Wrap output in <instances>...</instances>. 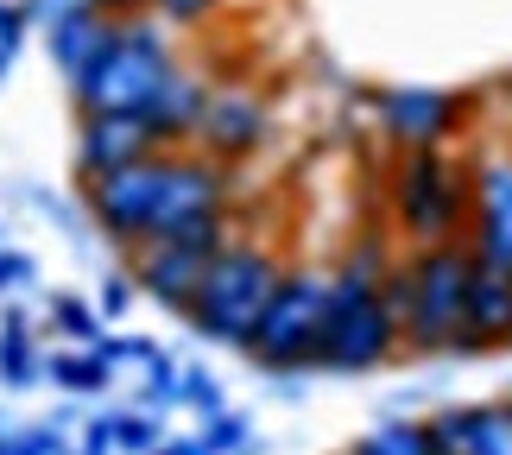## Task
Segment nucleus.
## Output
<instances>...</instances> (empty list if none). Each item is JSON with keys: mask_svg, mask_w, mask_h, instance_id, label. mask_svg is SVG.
<instances>
[{"mask_svg": "<svg viewBox=\"0 0 512 455\" xmlns=\"http://www.w3.org/2000/svg\"><path fill=\"white\" fill-rule=\"evenodd\" d=\"M45 386H57L64 399H102L114 386V361L102 348H57L45 354Z\"/></svg>", "mask_w": 512, "mask_h": 455, "instance_id": "nucleus-16", "label": "nucleus"}, {"mask_svg": "<svg viewBox=\"0 0 512 455\" xmlns=\"http://www.w3.org/2000/svg\"><path fill=\"white\" fill-rule=\"evenodd\" d=\"M32 26H38V7H32V0H0V51L19 57V45L32 38Z\"/></svg>", "mask_w": 512, "mask_h": 455, "instance_id": "nucleus-26", "label": "nucleus"}, {"mask_svg": "<svg viewBox=\"0 0 512 455\" xmlns=\"http://www.w3.org/2000/svg\"><path fill=\"white\" fill-rule=\"evenodd\" d=\"M285 266L291 260L272 241L234 234V241L209 260V279L190 298L184 329L196 335V342H209V348H234V354H241L247 335H253V323H260V310L272 304V291H279Z\"/></svg>", "mask_w": 512, "mask_h": 455, "instance_id": "nucleus-4", "label": "nucleus"}, {"mask_svg": "<svg viewBox=\"0 0 512 455\" xmlns=\"http://www.w3.org/2000/svg\"><path fill=\"white\" fill-rule=\"evenodd\" d=\"M102 354L114 361V373H121V367H146L152 354H159V342H146V335H108Z\"/></svg>", "mask_w": 512, "mask_h": 455, "instance_id": "nucleus-27", "label": "nucleus"}, {"mask_svg": "<svg viewBox=\"0 0 512 455\" xmlns=\"http://www.w3.org/2000/svg\"><path fill=\"white\" fill-rule=\"evenodd\" d=\"M177 373H184V361L177 354H152L146 361V386H140V411H171L177 405Z\"/></svg>", "mask_w": 512, "mask_h": 455, "instance_id": "nucleus-23", "label": "nucleus"}, {"mask_svg": "<svg viewBox=\"0 0 512 455\" xmlns=\"http://www.w3.org/2000/svg\"><path fill=\"white\" fill-rule=\"evenodd\" d=\"M323 323H329V266L291 260L272 304L260 310L241 361H253L272 380H298V373H317V348H323Z\"/></svg>", "mask_w": 512, "mask_h": 455, "instance_id": "nucleus-6", "label": "nucleus"}, {"mask_svg": "<svg viewBox=\"0 0 512 455\" xmlns=\"http://www.w3.org/2000/svg\"><path fill=\"white\" fill-rule=\"evenodd\" d=\"M342 455H373V449H367V437H354V443H348Z\"/></svg>", "mask_w": 512, "mask_h": 455, "instance_id": "nucleus-33", "label": "nucleus"}, {"mask_svg": "<svg viewBox=\"0 0 512 455\" xmlns=\"http://www.w3.org/2000/svg\"><path fill=\"white\" fill-rule=\"evenodd\" d=\"M253 443V418H247V411H215V418H203V449L209 455H241Z\"/></svg>", "mask_w": 512, "mask_h": 455, "instance_id": "nucleus-22", "label": "nucleus"}, {"mask_svg": "<svg viewBox=\"0 0 512 455\" xmlns=\"http://www.w3.org/2000/svg\"><path fill=\"white\" fill-rule=\"evenodd\" d=\"M475 95L468 89H424V83H399V89H367V121L380 133V146L392 152H424V146H462L475 127Z\"/></svg>", "mask_w": 512, "mask_h": 455, "instance_id": "nucleus-7", "label": "nucleus"}, {"mask_svg": "<svg viewBox=\"0 0 512 455\" xmlns=\"http://www.w3.org/2000/svg\"><path fill=\"white\" fill-rule=\"evenodd\" d=\"M222 13V0H152V19L171 32H196V26H209V19Z\"/></svg>", "mask_w": 512, "mask_h": 455, "instance_id": "nucleus-24", "label": "nucleus"}, {"mask_svg": "<svg viewBox=\"0 0 512 455\" xmlns=\"http://www.w3.org/2000/svg\"><path fill=\"white\" fill-rule=\"evenodd\" d=\"M152 455H209V449H203V437H171V443H159Z\"/></svg>", "mask_w": 512, "mask_h": 455, "instance_id": "nucleus-32", "label": "nucleus"}, {"mask_svg": "<svg viewBox=\"0 0 512 455\" xmlns=\"http://www.w3.org/2000/svg\"><path fill=\"white\" fill-rule=\"evenodd\" d=\"M500 348H512V272L475 260V279H468V304H462L456 354H500Z\"/></svg>", "mask_w": 512, "mask_h": 455, "instance_id": "nucleus-13", "label": "nucleus"}, {"mask_svg": "<svg viewBox=\"0 0 512 455\" xmlns=\"http://www.w3.org/2000/svg\"><path fill=\"white\" fill-rule=\"evenodd\" d=\"M468 279H475V247L468 241L399 247L386 298H392V316H399V335H405V361H443V354H456Z\"/></svg>", "mask_w": 512, "mask_h": 455, "instance_id": "nucleus-2", "label": "nucleus"}, {"mask_svg": "<svg viewBox=\"0 0 512 455\" xmlns=\"http://www.w3.org/2000/svg\"><path fill=\"white\" fill-rule=\"evenodd\" d=\"M45 51H51V64L64 83H76L95 57H102L114 45V32H121V19H108V13H95V7H64V13H51L45 26Z\"/></svg>", "mask_w": 512, "mask_h": 455, "instance_id": "nucleus-15", "label": "nucleus"}, {"mask_svg": "<svg viewBox=\"0 0 512 455\" xmlns=\"http://www.w3.org/2000/svg\"><path fill=\"white\" fill-rule=\"evenodd\" d=\"M468 177H475L468 247H475V260L512 272V146L506 140L468 146Z\"/></svg>", "mask_w": 512, "mask_h": 455, "instance_id": "nucleus-9", "label": "nucleus"}, {"mask_svg": "<svg viewBox=\"0 0 512 455\" xmlns=\"http://www.w3.org/2000/svg\"><path fill=\"white\" fill-rule=\"evenodd\" d=\"M76 449H83V455H114V411H108V418H89Z\"/></svg>", "mask_w": 512, "mask_h": 455, "instance_id": "nucleus-29", "label": "nucleus"}, {"mask_svg": "<svg viewBox=\"0 0 512 455\" xmlns=\"http://www.w3.org/2000/svg\"><path fill=\"white\" fill-rule=\"evenodd\" d=\"M64 455H83V449H64Z\"/></svg>", "mask_w": 512, "mask_h": 455, "instance_id": "nucleus-35", "label": "nucleus"}, {"mask_svg": "<svg viewBox=\"0 0 512 455\" xmlns=\"http://www.w3.org/2000/svg\"><path fill=\"white\" fill-rule=\"evenodd\" d=\"M159 152L140 114H76V177H108Z\"/></svg>", "mask_w": 512, "mask_h": 455, "instance_id": "nucleus-11", "label": "nucleus"}, {"mask_svg": "<svg viewBox=\"0 0 512 455\" xmlns=\"http://www.w3.org/2000/svg\"><path fill=\"white\" fill-rule=\"evenodd\" d=\"M241 196V171L215 165L196 146L184 152H152L127 171L108 177H76V203H83L89 228L102 234L114 253H133L140 241H159L177 222L196 215H228Z\"/></svg>", "mask_w": 512, "mask_h": 455, "instance_id": "nucleus-1", "label": "nucleus"}, {"mask_svg": "<svg viewBox=\"0 0 512 455\" xmlns=\"http://www.w3.org/2000/svg\"><path fill=\"white\" fill-rule=\"evenodd\" d=\"M209 95H215V83H209L196 64H177V70L165 76V89L152 95L146 114H140V121L152 127V140H159V152H184V146H196V121H203Z\"/></svg>", "mask_w": 512, "mask_h": 455, "instance_id": "nucleus-14", "label": "nucleus"}, {"mask_svg": "<svg viewBox=\"0 0 512 455\" xmlns=\"http://www.w3.org/2000/svg\"><path fill=\"white\" fill-rule=\"evenodd\" d=\"M177 64H184L177 57V32L159 26L152 13H140V19H121L114 45L64 89H70L76 114H146V102L165 89V76Z\"/></svg>", "mask_w": 512, "mask_h": 455, "instance_id": "nucleus-5", "label": "nucleus"}, {"mask_svg": "<svg viewBox=\"0 0 512 455\" xmlns=\"http://www.w3.org/2000/svg\"><path fill=\"white\" fill-rule=\"evenodd\" d=\"M7 70H13V51H0V83H7Z\"/></svg>", "mask_w": 512, "mask_h": 455, "instance_id": "nucleus-34", "label": "nucleus"}, {"mask_svg": "<svg viewBox=\"0 0 512 455\" xmlns=\"http://www.w3.org/2000/svg\"><path fill=\"white\" fill-rule=\"evenodd\" d=\"M468 209H475L468 146L392 152V165H386V234L399 247L468 241Z\"/></svg>", "mask_w": 512, "mask_h": 455, "instance_id": "nucleus-3", "label": "nucleus"}, {"mask_svg": "<svg viewBox=\"0 0 512 455\" xmlns=\"http://www.w3.org/2000/svg\"><path fill=\"white\" fill-rule=\"evenodd\" d=\"M367 449L373 455H430L424 418H380V424L367 430Z\"/></svg>", "mask_w": 512, "mask_h": 455, "instance_id": "nucleus-19", "label": "nucleus"}, {"mask_svg": "<svg viewBox=\"0 0 512 455\" xmlns=\"http://www.w3.org/2000/svg\"><path fill=\"white\" fill-rule=\"evenodd\" d=\"M272 146V108L260 89H241V83H215L203 121H196V152L215 158V165L241 171L253 165Z\"/></svg>", "mask_w": 512, "mask_h": 455, "instance_id": "nucleus-8", "label": "nucleus"}, {"mask_svg": "<svg viewBox=\"0 0 512 455\" xmlns=\"http://www.w3.org/2000/svg\"><path fill=\"white\" fill-rule=\"evenodd\" d=\"M133 298H140V285H133V272L127 266H114L102 291H95V310H102V323H121V316L133 310Z\"/></svg>", "mask_w": 512, "mask_h": 455, "instance_id": "nucleus-25", "label": "nucleus"}, {"mask_svg": "<svg viewBox=\"0 0 512 455\" xmlns=\"http://www.w3.org/2000/svg\"><path fill=\"white\" fill-rule=\"evenodd\" d=\"M177 405H190L196 418H215V411H228L222 380H215L203 361H184V373H177Z\"/></svg>", "mask_w": 512, "mask_h": 455, "instance_id": "nucleus-20", "label": "nucleus"}, {"mask_svg": "<svg viewBox=\"0 0 512 455\" xmlns=\"http://www.w3.org/2000/svg\"><path fill=\"white\" fill-rule=\"evenodd\" d=\"M45 316H51V335H57L64 348H102V342H108L102 310H95L89 298H76V291H57Z\"/></svg>", "mask_w": 512, "mask_h": 455, "instance_id": "nucleus-17", "label": "nucleus"}, {"mask_svg": "<svg viewBox=\"0 0 512 455\" xmlns=\"http://www.w3.org/2000/svg\"><path fill=\"white\" fill-rule=\"evenodd\" d=\"M165 443V424H159V411H114V449L121 455H152Z\"/></svg>", "mask_w": 512, "mask_h": 455, "instance_id": "nucleus-21", "label": "nucleus"}, {"mask_svg": "<svg viewBox=\"0 0 512 455\" xmlns=\"http://www.w3.org/2000/svg\"><path fill=\"white\" fill-rule=\"evenodd\" d=\"M209 260H215V247H196V241H140L133 253H121V266L133 272V285H140V298L171 310L177 323H184L190 298L203 291Z\"/></svg>", "mask_w": 512, "mask_h": 455, "instance_id": "nucleus-10", "label": "nucleus"}, {"mask_svg": "<svg viewBox=\"0 0 512 455\" xmlns=\"http://www.w3.org/2000/svg\"><path fill=\"white\" fill-rule=\"evenodd\" d=\"M89 7L108 19H140V13H152V0H89Z\"/></svg>", "mask_w": 512, "mask_h": 455, "instance_id": "nucleus-30", "label": "nucleus"}, {"mask_svg": "<svg viewBox=\"0 0 512 455\" xmlns=\"http://www.w3.org/2000/svg\"><path fill=\"white\" fill-rule=\"evenodd\" d=\"M0 386L7 392H32V386H45V354H38L32 342V329H0Z\"/></svg>", "mask_w": 512, "mask_h": 455, "instance_id": "nucleus-18", "label": "nucleus"}, {"mask_svg": "<svg viewBox=\"0 0 512 455\" xmlns=\"http://www.w3.org/2000/svg\"><path fill=\"white\" fill-rule=\"evenodd\" d=\"M430 455H512V411L506 399L481 405H443L424 418Z\"/></svg>", "mask_w": 512, "mask_h": 455, "instance_id": "nucleus-12", "label": "nucleus"}, {"mask_svg": "<svg viewBox=\"0 0 512 455\" xmlns=\"http://www.w3.org/2000/svg\"><path fill=\"white\" fill-rule=\"evenodd\" d=\"M32 272H38V260H32V253H19V247H0V298H7L13 285H32Z\"/></svg>", "mask_w": 512, "mask_h": 455, "instance_id": "nucleus-28", "label": "nucleus"}, {"mask_svg": "<svg viewBox=\"0 0 512 455\" xmlns=\"http://www.w3.org/2000/svg\"><path fill=\"white\" fill-rule=\"evenodd\" d=\"M506 411H512V392H506Z\"/></svg>", "mask_w": 512, "mask_h": 455, "instance_id": "nucleus-36", "label": "nucleus"}, {"mask_svg": "<svg viewBox=\"0 0 512 455\" xmlns=\"http://www.w3.org/2000/svg\"><path fill=\"white\" fill-rule=\"evenodd\" d=\"M0 455H38L26 430H13V424H0Z\"/></svg>", "mask_w": 512, "mask_h": 455, "instance_id": "nucleus-31", "label": "nucleus"}]
</instances>
